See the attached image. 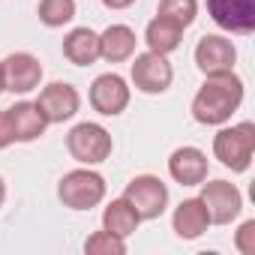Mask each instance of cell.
Masks as SVG:
<instances>
[{
	"instance_id": "3957f363",
	"label": "cell",
	"mask_w": 255,
	"mask_h": 255,
	"mask_svg": "<svg viewBox=\"0 0 255 255\" xmlns=\"http://www.w3.org/2000/svg\"><path fill=\"white\" fill-rule=\"evenodd\" d=\"M57 198L69 210H90V207L102 204V198H105V177L99 171H93L90 165L75 168V171L63 174V180L57 186Z\"/></svg>"
},
{
	"instance_id": "7c38bea8",
	"label": "cell",
	"mask_w": 255,
	"mask_h": 255,
	"mask_svg": "<svg viewBox=\"0 0 255 255\" xmlns=\"http://www.w3.org/2000/svg\"><path fill=\"white\" fill-rule=\"evenodd\" d=\"M0 66H3V87L9 93H30L42 81V63L27 51L9 54L6 60H0Z\"/></svg>"
},
{
	"instance_id": "603a6c76",
	"label": "cell",
	"mask_w": 255,
	"mask_h": 255,
	"mask_svg": "<svg viewBox=\"0 0 255 255\" xmlns=\"http://www.w3.org/2000/svg\"><path fill=\"white\" fill-rule=\"evenodd\" d=\"M234 246H237L243 255H255V219H246V222L237 228Z\"/></svg>"
},
{
	"instance_id": "44dd1931",
	"label": "cell",
	"mask_w": 255,
	"mask_h": 255,
	"mask_svg": "<svg viewBox=\"0 0 255 255\" xmlns=\"http://www.w3.org/2000/svg\"><path fill=\"white\" fill-rule=\"evenodd\" d=\"M156 15H162V18H168V21H174L177 27L186 30L198 15V0H159Z\"/></svg>"
},
{
	"instance_id": "30bf717a",
	"label": "cell",
	"mask_w": 255,
	"mask_h": 255,
	"mask_svg": "<svg viewBox=\"0 0 255 255\" xmlns=\"http://www.w3.org/2000/svg\"><path fill=\"white\" fill-rule=\"evenodd\" d=\"M36 105H39V111L45 114L48 123H63V120H72V117L78 114L81 96H78V90H75L72 84H66V81H51L48 87L39 90Z\"/></svg>"
},
{
	"instance_id": "9c48e42d",
	"label": "cell",
	"mask_w": 255,
	"mask_h": 255,
	"mask_svg": "<svg viewBox=\"0 0 255 255\" xmlns=\"http://www.w3.org/2000/svg\"><path fill=\"white\" fill-rule=\"evenodd\" d=\"M234 63H237V48L231 39L225 36H201L198 45H195V66L204 72V75H225V72H234Z\"/></svg>"
},
{
	"instance_id": "5b68a950",
	"label": "cell",
	"mask_w": 255,
	"mask_h": 255,
	"mask_svg": "<svg viewBox=\"0 0 255 255\" xmlns=\"http://www.w3.org/2000/svg\"><path fill=\"white\" fill-rule=\"evenodd\" d=\"M123 198L135 207L141 219H159L168 207V186L153 174H138L126 183Z\"/></svg>"
},
{
	"instance_id": "484cf974",
	"label": "cell",
	"mask_w": 255,
	"mask_h": 255,
	"mask_svg": "<svg viewBox=\"0 0 255 255\" xmlns=\"http://www.w3.org/2000/svg\"><path fill=\"white\" fill-rule=\"evenodd\" d=\"M3 201H6V183H3V177H0V207H3Z\"/></svg>"
},
{
	"instance_id": "4316f807",
	"label": "cell",
	"mask_w": 255,
	"mask_h": 255,
	"mask_svg": "<svg viewBox=\"0 0 255 255\" xmlns=\"http://www.w3.org/2000/svg\"><path fill=\"white\" fill-rule=\"evenodd\" d=\"M6 87H3V66H0V93H3Z\"/></svg>"
},
{
	"instance_id": "7a4b0ae2",
	"label": "cell",
	"mask_w": 255,
	"mask_h": 255,
	"mask_svg": "<svg viewBox=\"0 0 255 255\" xmlns=\"http://www.w3.org/2000/svg\"><path fill=\"white\" fill-rule=\"evenodd\" d=\"M252 153H255V126L249 120L222 126L213 135V156L237 174L252 165Z\"/></svg>"
},
{
	"instance_id": "ac0fdd59",
	"label": "cell",
	"mask_w": 255,
	"mask_h": 255,
	"mask_svg": "<svg viewBox=\"0 0 255 255\" xmlns=\"http://www.w3.org/2000/svg\"><path fill=\"white\" fill-rule=\"evenodd\" d=\"M138 225H141V216L135 213V207L126 201L123 195L114 198V201L102 210V228L111 231V234H117V237H123V240L129 237V234H135Z\"/></svg>"
},
{
	"instance_id": "4fadbf2b",
	"label": "cell",
	"mask_w": 255,
	"mask_h": 255,
	"mask_svg": "<svg viewBox=\"0 0 255 255\" xmlns=\"http://www.w3.org/2000/svg\"><path fill=\"white\" fill-rule=\"evenodd\" d=\"M207 156L198 147H177L168 156V174L180 183V186H198L207 180Z\"/></svg>"
},
{
	"instance_id": "9a60e30c",
	"label": "cell",
	"mask_w": 255,
	"mask_h": 255,
	"mask_svg": "<svg viewBox=\"0 0 255 255\" xmlns=\"http://www.w3.org/2000/svg\"><path fill=\"white\" fill-rule=\"evenodd\" d=\"M135 30L126 27V24H108L99 33V57L108 63H123V60H132L135 54Z\"/></svg>"
},
{
	"instance_id": "d4e9b609",
	"label": "cell",
	"mask_w": 255,
	"mask_h": 255,
	"mask_svg": "<svg viewBox=\"0 0 255 255\" xmlns=\"http://www.w3.org/2000/svg\"><path fill=\"white\" fill-rule=\"evenodd\" d=\"M135 3V0H102V6H108V9H129Z\"/></svg>"
},
{
	"instance_id": "7402d4cb",
	"label": "cell",
	"mask_w": 255,
	"mask_h": 255,
	"mask_svg": "<svg viewBox=\"0 0 255 255\" xmlns=\"http://www.w3.org/2000/svg\"><path fill=\"white\" fill-rule=\"evenodd\" d=\"M84 252L87 255H126V240L102 228L84 240Z\"/></svg>"
},
{
	"instance_id": "cb8c5ba5",
	"label": "cell",
	"mask_w": 255,
	"mask_h": 255,
	"mask_svg": "<svg viewBox=\"0 0 255 255\" xmlns=\"http://www.w3.org/2000/svg\"><path fill=\"white\" fill-rule=\"evenodd\" d=\"M15 144V132H12V120H9V111H0V150Z\"/></svg>"
},
{
	"instance_id": "5bb4252c",
	"label": "cell",
	"mask_w": 255,
	"mask_h": 255,
	"mask_svg": "<svg viewBox=\"0 0 255 255\" xmlns=\"http://www.w3.org/2000/svg\"><path fill=\"white\" fill-rule=\"evenodd\" d=\"M171 228L180 240H198L207 228H210V216L204 210V204L198 198H186L174 207L171 213Z\"/></svg>"
},
{
	"instance_id": "277c9868",
	"label": "cell",
	"mask_w": 255,
	"mask_h": 255,
	"mask_svg": "<svg viewBox=\"0 0 255 255\" xmlns=\"http://www.w3.org/2000/svg\"><path fill=\"white\" fill-rule=\"evenodd\" d=\"M66 150L81 165H99V162H105L111 156L114 141H111V132L105 129V126L84 120V123H78V126H72V129H69Z\"/></svg>"
},
{
	"instance_id": "8992f818",
	"label": "cell",
	"mask_w": 255,
	"mask_h": 255,
	"mask_svg": "<svg viewBox=\"0 0 255 255\" xmlns=\"http://www.w3.org/2000/svg\"><path fill=\"white\" fill-rule=\"evenodd\" d=\"M201 186V195L198 201L204 204L207 216H210V225H228L231 219L240 216L243 210V195L234 183L228 180H210V183H198Z\"/></svg>"
},
{
	"instance_id": "52a82bcc",
	"label": "cell",
	"mask_w": 255,
	"mask_h": 255,
	"mask_svg": "<svg viewBox=\"0 0 255 255\" xmlns=\"http://www.w3.org/2000/svg\"><path fill=\"white\" fill-rule=\"evenodd\" d=\"M132 57H135V60H132L129 75H132L135 90L156 96V93H165V90L171 87V81H174V69H171V63H168L165 54L144 51V54H132Z\"/></svg>"
},
{
	"instance_id": "d6986e66",
	"label": "cell",
	"mask_w": 255,
	"mask_h": 255,
	"mask_svg": "<svg viewBox=\"0 0 255 255\" xmlns=\"http://www.w3.org/2000/svg\"><path fill=\"white\" fill-rule=\"evenodd\" d=\"M180 39H183V27H177L174 21L156 15L147 30H144V42H147V51H156V54H171L180 48Z\"/></svg>"
},
{
	"instance_id": "8fae6325",
	"label": "cell",
	"mask_w": 255,
	"mask_h": 255,
	"mask_svg": "<svg viewBox=\"0 0 255 255\" xmlns=\"http://www.w3.org/2000/svg\"><path fill=\"white\" fill-rule=\"evenodd\" d=\"M210 18L228 33H252L255 30V0H207Z\"/></svg>"
},
{
	"instance_id": "e0dca14e",
	"label": "cell",
	"mask_w": 255,
	"mask_h": 255,
	"mask_svg": "<svg viewBox=\"0 0 255 255\" xmlns=\"http://www.w3.org/2000/svg\"><path fill=\"white\" fill-rule=\"evenodd\" d=\"M63 54L75 66H90L99 60V33L90 27H75L63 36Z\"/></svg>"
},
{
	"instance_id": "ffe728a7",
	"label": "cell",
	"mask_w": 255,
	"mask_h": 255,
	"mask_svg": "<svg viewBox=\"0 0 255 255\" xmlns=\"http://www.w3.org/2000/svg\"><path fill=\"white\" fill-rule=\"evenodd\" d=\"M75 18V0H39V21L45 27H63Z\"/></svg>"
},
{
	"instance_id": "ba28073f",
	"label": "cell",
	"mask_w": 255,
	"mask_h": 255,
	"mask_svg": "<svg viewBox=\"0 0 255 255\" xmlns=\"http://www.w3.org/2000/svg\"><path fill=\"white\" fill-rule=\"evenodd\" d=\"M129 84H126L123 75L117 72H105L99 75L93 84H90V105L93 111H99L102 117H117L126 111V105H129Z\"/></svg>"
},
{
	"instance_id": "6da1fadb",
	"label": "cell",
	"mask_w": 255,
	"mask_h": 255,
	"mask_svg": "<svg viewBox=\"0 0 255 255\" xmlns=\"http://www.w3.org/2000/svg\"><path fill=\"white\" fill-rule=\"evenodd\" d=\"M243 102V81L234 72L207 75V81L192 96V117L201 126H222Z\"/></svg>"
},
{
	"instance_id": "2e32d148",
	"label": "cell",
	"mask_w": 255,
	"mask_h": 255,
	"mask_svg": "<svg viewBox=\"0 0 255 255\" xmlns=\"http://www.w3.org/2000/svg\"><path fill=\"white\" fill-rule=\"evenodd\" d=\"M6 111H9V120H12L15 141H36L48 129V120H45V114L39 111L36 102H15Z\"/></svg>"
}]
</instances>
